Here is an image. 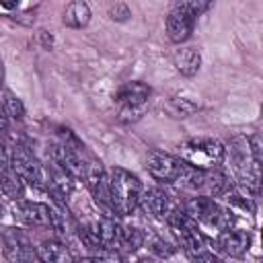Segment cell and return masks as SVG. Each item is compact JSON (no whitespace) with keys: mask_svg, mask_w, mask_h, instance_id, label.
Masks as SVG:
<instances>
[{"mask_svg":"<svg viewBox=\"0 0 263 263\" xmlns=\"http://www.w3.org/2000/svg\"><path fill=\"white\" fill-rule=\"evenodd\" d=\"M109 189H111L113 214L117 216L134 214L144 195V185L140 177L123 166L109 168Z\"/></svg>","mask_w":263,"mask_h":263,"instance_id":"1","label":"cell"},{"mask_svg":"<svg viewBox=\"0 0 263 263\" xmlns=\"http://www.w3.org/2000/svg\"><path fill=\"white\" fill-rule=\"evenodd\" d=\"M226 152L230 156V164L236 175L238 187L249 195H257L263 187V166L253 158L249 140H245V138L230 140Z\"/></svg>","mask_w":263,"mask_h":263,"instance_id":"2","label":"cell"},{"mask_svg":"<svg viewBox=\"0 0 263 263\" xmlns=\"http://www.w3.org/2000/svg\"><path fill=\"white\" fill-rule=\"evenodd\" d=\"M183 212L197 224H203L205 228H212L218 234L234 228V222H236L234 214L228 208L220 205L218 201H214V197H208V195L189 197L183 203Z\"/></svg>","mask_w":263,"mask_h":263,"instance_id":"3","label":"cell"},{"mask_svg":"<svg viewBox=\"0 0 263 263\" xmlns=\"http://www.w3.org/2000/svg\"><path fill=\"white\" fill-rule=\"evenodd\" d=\"M210 8V2H177L173 4V8L168 10L166 18H164V27H166V37L173 43H183L191 37L193 27H195V18L205 12Z\"/></svg>","mask_w":263,"mask_h":263,"instance_id":"4","label":"cell"},{"mask_svg":"<svg viewBox=\"0 0 263 263\" xmlns=\"http://www.w3.org/2000/svg\"><path fill=\"white\" fill-rule=\"evenodd\" d=\"M226 156V148L212 138H197V140H187L181 144V160L197 166V168H216Z\"/></svg>","mask_w":263,"mask_h":263,"instance_id":"5","label":"cell"},{"mask_svg":"<svg viewBox=\"0 0 263 263\" xmlns=\"http://www.w3.org/2000/svg\"><path fill=\"white\" fill-rule=\"evenodd\" d=\"M10 166L27 185L35 189H47V168L37 160L29 146L14 144V148H10Z\"/></svg>","mask_w":263,"mask_h":263,"instance_id":"6","label":"cell"},{"mask_svg":"<svg viewBox=\"0 0 263 263\" xmlns=\"http://www.w3.org/2000/svg\"><path fill=\"white\" fill-rule=\"evenodd\" d=\"M166 224H168V228H171V232H173L177 245H179L189 257H193V255L205 251V238H203L201 230L197 228V222L191 220L183 210L177 208V210L168 216Z\"/></svg>","mask_w":263,"mask_h":263,"instance_id":"7","label":"cell"},{"mask_svg":"<svg viewBox=\"0 0 263 263\" xmlns=\"http://www.w3.org/2000/svg\"><path fill=\"white\" fill-rule=\"evenodd\" d=\"M152 95V88L146 84V82H140V80H134V82H125L117 88L115 92V103L119 107V119L121 121H134L138 119L144 109H146V103Z\"/></svg>","mask_w":263,"mask_h":263,"instance_id":"8","label":"cell"},{"mask_svg":"<svg viewBox=\"0 0 263 263\" xmlns=\"http://www.w3.org/2000/svg\"><path fill=\"white\" fill-rule=\"evenodd\" d=\"M2 251L8 263H37V249L31 245L29 236L16 228H4L2 232Z\"/></svg>","mask_w":263,"mask_h":263,"instance_id":"9","label":"cell"},{"mask_svg":"<svg viewBox=\"0 0 263 263\" xmlns=\"http://www.w3.org/2000/svg\"><path fill=\"white\" fill-rule=\"evenodd\" d=\"M146 168L152 175V179H156L158 183H177L181 168H183V160L179 156H173L168 152L162 150H152L146 156Z\"/></svg>","mask_w":263,"mask_h":263,"instance_id":"10","label":"cell"},{"mask_svg":"<svg viewBox=\"0 0 263 263\" xmlns=\"http://www.w3.org/2000/svg\"><path fill=\"white\" fill-rule=\"evenodd\" d=\"M86 185L88 191L92 195V199L97 201V205H101L107 214H113V205H111V189H109V171L103 168L101 160H90L88 168H86Z\"/></svg>","mask_w":263,"mask_h":263,"instance_id":"11","label":"cell"},{"mask_svg":"<svg viewBox=\"0 0 263 263\" xmlns=\"http://www.w3.org/2000/svg\"><path fill=\"white\" fill-rule=\"evenodd\" d=\"M140 205L144 208L146 214H150L156 220H164V222L177 210L175 203H173V199H171V195L164 189H160V187H152V189L144 191Z\"/></svg>","mask_w":263,"mask_h":263,"instance_id":"12","label":"cell"},{"mask_svg":"<svg viewBox=\"0 0 263 263\" xmlns=\"http://www.w3.org/2000/svg\"><path fill=\"white\" fill-rule=\"evenodd\" d=\"M51 212L53 205L39 201H21L16 205V218L25 226H33V228H51Z\"/></svg>","mask_w":263,"mask_h":263,"instance_id":"13","label":"cell"},{"mask_svg":"<svg viewBox=\"0 0 263 263\" xmlns=\"http://www.w3.org/2000/svg\"><path fill=\"white\" fill-rule=\"evenodd\" d=\"M216 247L222 255L232 257V259H240L251 247V234L247 230H238V228L224 230L218 234Z\"/></svg>","mask_w":263,"mask_h":263,"instance_id":"14","label":"cell"},{"mask_svg":"<svg viewBox=\"0 0 263 263\" xmlns=\"http://www.w3.org/2000/svg\"><path fill=\"white\" fill-rule=\"evenodd\" d=\"M234 183L230 181V177L220 168H208L205 171V185H203V191L208 197H226L230 191H232Z\"/></svg>","mask_w":263,"mask_h":263,"instance_id":"15","label":"cell"},{"mask_svg":"<svg viewBox=\"0 0 263 263\" xmlns=\"http://www.w3.org/2000/svg\"><path fill=\"white\" fill-rule=\"evenodd\" d=\"M37 255H39L41 263H74L68 247L62 240H55V238L43 240L37 247Z\"/></svg>","mask_w":263,"mask_h":263,"instance_id":"16","label":"cell"},{"mask_svg":"<svg viewBox=\"0 0 263 263\" xmlns=\"http://www.w3.org/2000/svg\"><path fill=\"white\" fill-rule=\"evenodd\" d=\"M201 66V55L195 47H181L175 53V68L183 76H195Z\"/></svg>","mask_w":263,"mask_h":263,"instance_id":"17","label":"cell"},{"mask_svg":"<svg viewBox=\"0 0 263 263\" xmlns=\"http://www.w3.org/2000/svg\"><path fill=\"white\" fill-rule=\"evenodd\" d=\"M62 21H64L66 27H72V29H82V27H86L88 21H90V8H88V4H86V2H80V0L70 2V4L66 6V10H64Z\"/></svg>","mask_w":263,"mask_h":263,"instance_id":"18","label":"cell"},{"mask_svg":"<svg viewBox=\"0 0 263 263\" xmlns=\"http://www.w3.org/2000/svg\"><path fill=\"white\" fill-rule=\"evenodd\" d=\"M121 230L123 226L111 218V216H105L99 220V238H101V245L103 247H111V249H117L119 247V240H121Z\"/></svg>","mask_w":263,"mask_h":263,"instance_id":"19","label":"cell"},{"mask_svg":"<svg viewBox=\"0 0 263 263\" xmlns=\"http://www.w3.org/2000/svg\"><path fill=\"white\" fill-rule=\"evenodd\" d=\"M183 189H189V191H203V185H205V171L203 168H197L189 162L183 160V168H181V175H179V181H177Z\"/></svg>","mask_w":263,"mask_h":263,"instance_id":"20","label":"cell"},{"mask_svg":"<svg viewBox=\"0 0 263 263\" xmlns=\"http://www.w3.org/2000/svg\"><path fill=\"white\" fill-rule=\"evenodd\" d=\"M2 193L14 201H21L25 195V181L14 173L12 166H2Z\"/></svg>","mask_w":263,"mask_h":263,"instance_id":"21","label":"cell"},{"mask_svg":"<svg viewBox=\"0 0 263 263\" xmlns=\"http://www.w3.org/2000/svg\"><path fill=\"white\" fill-rule=\"evenodd\" d=\"M2 111L10 119H14V121H18V119L25 117V105H23V101L12 90H8V88L2 90Z\"/></svg>","mask_w":263,"mask_h":263,"instance_id":"22","label":"cell"},{"mask_svg":"<svg viewBox=\"0 0 263 263\" xmlns=\"http://www.w3.org/2000/svg\"><path fill=\"white\" fill-rule=\"evenodd\" d=\"M144 240H146L144 230H140V228H136V226H123L119 247H123L125 251L134 253V251H138V249L144 245Z\"/></svg>","mask_w":263,"mask_h":263,"instance_id":"23","label":"cell"},{"mask_svg":"<svg viewBox=\"0 0 263 263\" xmlns=\"http://www.w3.org/2000/svg\"><path fill=\"white\" fill-rule=\"evenodd\" d=\"M197 105L191 101V99H185V97H171L168 101V111L173 113V117H187L191 113H195Z\"/></svg>","mask_w":263,"mask_h":263,"instance_id":"24","label":"cell"},{"mask_svg":"<svg viewBox=\"0 0 263 263\" xmlns=\"http://www.w3.org/2000/svg\"><path fill=\"white\" fill-rule=\"evenodd\" d=\"M148 249H150V253H152V255H156V257H160V259L173 257V255H175V251H177V247H175L173 242L164 240L162 236H152V238L148 240Z\"/></svg>","mask_w":263,"mask_h":263,"instance_id":"25","label":"cell"},{"mask_svg":"<svg viewBox=\"0 0 263 263\" xmlns=\"http://www.w3.org/2000/svg\"><path fill=\"white\" fill-rule=\"evenodd\" d=\"M90 257L95 259V263H125L119 249H111V247H101V249L92 251Z\"/></svg>","mask_w":263,"mask_h":263,"instance_id":"26","label":"cell"},{"mask_svg":"<svg viewBox=\"0 0 263 263\" xmlns=\"http://www.w3.org/2000/svg\"><path fill=\"white\" fill-rule=\"evenodd\" d=\"M226 201L230 203V205H238V208H242V210H247V212H255V203H253V197L249 195V193H242V191H238L236 187H232V191L226 195Z\"/></svg>","mask_w":263,"mask_h":263,"instance_id":"27","label":"cell"},{"mask_svg":"<svg viewBox=\"0 0 263 263\" xmlns=\"http://www.w3.org/2000/svg\"><path fill=\"white\" fill-rule=\"evenodd\" d=\"M109 16H111L113 21H117V23H123V21H127V18L132 16V10H129L127 4L115 2V4L109 6Z\"/></svg>","mask_w":263,"mask_h":263,"instance_id":"28","label":"cell"},{"mask_svg":"<svg viewBox=\"0 0 263 263\" xmlns=\"http://www.w3.org/2000/svg\"><path fill=\"white\" fill-rule=\"evenodd\" d=\"M249 148H251L253 158L263 166V136H261V134L251 136V138H249Z\"/></svg>","mask_w":263,"mask_h":263,"instance_id":"29","label":"cell"},{"mask_svg":"<svg viewBox=\"0 0 263 263\" xmlns=\"http://www.w3.org/2000/svg\"><path fill=\"white\" fill-rule=\"evenodd\" d=\"M191 259V263H222L214 253H210L208 249L205 251H201V253H197V255H193V257H189Z\"/></svg>","mask_w":263,"mask_h":263,"instance_id":"30","label":"cell"},{"mask_svg":"<svg viewBox=\"0 0 263 263\" xmlns=\"http://www.w3.org/2000/svg\"><path fill=\"white\" fill-rule=\"evenodd\" d=\"M74 263H95V259H92V257H80V259H76Z\"/></svg>","mask_w":263,"mask_h":263,"instance_id":"31","label":"cell"},{"mask_svg":"<svg viewBox=\"0 0 263 263\" xmlns=\"http://www.w3.org/2000/svg\"><path fill=\"white\" fill-rule=\"evenodd\" d=\"M138 263H156V261H154V259H150V257H142Z\"/></svg>","mask_w":263,"mask_h":263,"instance_id":"32","label":"cell"},{"mask_svg":"<svg viewBox=\"0 0 263 263\" xmlns=\"http://www.w3.org/2000/svg\"><path fill=\"white\" fill-rule=\"evenodd\" d=\"M261 242H263V228H261Z\"/></svg>","mask_w":263,"mask_h":263,"instance_id":"33","label":"cell"}]
</instances>
